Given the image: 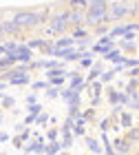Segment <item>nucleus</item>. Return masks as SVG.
<instances>
[{"instance_id":"f257e3e1","label":"nucleus","mask_w":139,"mask_h":155,"mask_svg":"<svg viewBox=\"0 0 139 155\" xmlns=\"http://www.w3.org/2000/svg\"><path fill=\"white\" fill-rule=\"evenodd\" d=\"M106 7L108 0H88L84 9V27H93L100 22H106Z\"/></svg>"},{"instance_id":"f03ea898","label":"nucleus","mask_w":139,"mask_h":155,"mask_svg":"<svg viewBox=\"0 0 139 155\" xmlns=\"http://www.w3.org/2000/svg\"><path fill=\"white\" fill-rule=\"evenodd\" d=\"M13 20L22 27L24 31H29V29H36V27L40 25H44L49 16H46V9H36V11H16L13 13Z\"/></svg>"},{"instance_id":"7ed1b4c3","label":"nucleus","mask_w":139,"mask_h":155,"mask_svg":"<svg viewBox=\"0 0 139 155\" xmlns=\"http://www.w3.org/2000/svg\"><path fill=\"white\" fill-rule=\"evenodd\" d=\"M128 18V5L126 0H108V7H106V22L113 25V22H119V20Z\"/></svg>"},{"instance_id":"20e7f679","label":"nucleus","mask_w":139,"mask_h":155,"mask_svg":"<svg viewBox=\"0 0 139 155\" xmlns=\"http://www.w3.org/2000/svg\"><path fill=\"white\" fill-rule=\"evenodd\" d=\"M66 11L68 9H64V11H55L51 18L46 20V27H49V31H51V36H62V33H68V22H66Z\"/></svg>"},{"instance_id":"39448f33","label":"nucleus","mask_w":139,"mask_h":155,"mask_svg":"<svg viewBox=\"0 0 139 155\" xmlns=\"http://www.w3.org/2000/svg\"><path fill=\"white\" fill-rule=\"evenodd\" d=\"M0 27H2V36H22V33H24V29L13 18L0 20Z\"/></svg>"},{"instance_id":"423d86ee","label":"nucleus","mask_w":139,"mask_h":155,"mask_svg":"<svg viewBox=\"0 0 139 155\" xmlns=\"http://www.w3.org/2000/svg\"><path fill=\"white\" fill-rule=\"evenodd\" d=\"M9 84H16V87H22V84H29L31 82V75L29 71H22V69H11L9 73Z\"/></svg>"},{"instance_id":"0eeeda50","label":"nucleus","mask_w":139,"mask_h":155,"mask_svg":"<svg viewBox=\"0 0 139 155\" xmlns=\"http://www.w3.org/2000/svg\"><path fill=\"white\" fill-rule=\"evenodd\" d=\"M66 22L68 27H84V9H68Z\"/></svg>"},{"instance_id":"6e6552de","label":"nucleus","mask_w":139,"mask_h":155,"mask_svg":"<svg viewBox=\"0 0 139 155\" xmlns=\"http://www.w3.org/2000/svg\"><path fill=\"white\" fill-rule=\"evenodd\" d=\"M102 60H106V62H113V64H122V60H124V51L119 47H110L106 53H104V58Z\"/></svg>"},{"instance_id":"1a4fd4ad","label":"nucleus","mask_w":139,"mask_h":155,"mask_svg":"<svg viewBox=\"0 0 139 155\" xmlns=\"http://www.w3.org/2000/svg\"><path fill=\"white\" fill-rule=\"evenodd\" d=\"M82 91H77V89H64V91H60V95H62V100H64L66 104H80V100H82Z\"/></svg>"},{"instance_id":"9d476101","label":"nucleus","mask_w":139,"mask_h":155,"mask_svg":"<svg viewBox=\"0 0 139 155\" xmlns=\"http://www.w3.org/2000/svg\"><path fill=\"white\" fill-rule=\"evenodd\" d=\"M66 78H68V89H77V91H82L86 87V80L82 78L77 71H71V73H66Z\"/></svg>"},{"instance_id":"9b49d317","label":"nucleus","mask_w":139,"mask_h":155,"mask_svg":"<svg viewBox=\"0 0 139 155\" xmlns=\"http://www.w3.org/2000/svg\"><path fill=\"white\" fill-rule=\"evenodd\" d=\"M44 144H46V140L38 135L33 142H29L27 146H22V149H24V153H44Z\"/></svg>"},{"instance_id":"f8f14e48","label":"nucleus","mask_w":139,"mask_h":155,"mask_svg":"<svg viewBox=\"0 0 139 155\" xmlns=\"http://www.w3.org/2000/svg\"><path fill=\"white\" fill-rule=\"evenodd\" d=\"M16 58H18V62H31L33 60V49H29L27 45H18Z\"/></svg>"},{"instance_id":"ddd939ff","label":"nucleus","mask_w":139,"mask_h":155,"mask_svg":"<svg viewBox=\"0 0 139 155\" xmlns=\"http://www.w3.org/2000/svg\"><path fill=\"white\" fill-rule=\"evenodd\" d=\"M18 64V58H16V53H11V51H5L2 55H0V69H11V67H16Z\"/></svg>"},{"instance_id":"4468645a","label":"nucleus","mask_w":139,"mask_h":155,"mask_svg":"<svg viewBox=\"0 0 139 155\" xmlns=\"http://www.w3.org/2000/svg\"><path fill=\"white\" fill-rule=\"evenodd\" d=\"M60 142H62V149H71L73 146V133H71V129L68 126H62L60 129Z\"/></svg>"},{"instance_id":"2eb2a0df","label":"nucleus","mask_w":139,"mask_h":155,"mask_svg":"<svg viewBox=\"0 0 139 155\" xmlns=\"http://www.w3.org/2000/svg\"><path fill=\"white\" fill-rule=\"evenodd\" d=\"M115 45L119 47L122 51H126V53H135V51H137V42H135V40H126V38H119V40L115 42Z\"/></svg>"},{"instance_id":"dca6fc26","label":"nucleus","mask_w":139,"mask_h":155,"mask_svg":"<svg viewBox=\"0 0 139 155\" xmlns=\"http://www.w3.org/2000/svg\"><path fill=\"white\" fill-rule=\"evenodd\" d=\"M88 69H91V71H88V75L84 78V80H86V82H91V80H95V78H100V73L104 71V64H102V60H97V62H93V64L88 67Z\"/></svg>"},{"instance_id":"f3484780","label":"nucleus","mask_w":139,"mask_h":155,"mask_svg":"<svg viewBox=\"0 0 139 155\" xmlns=\"http://www.w3.org/2000/svg\"><path fill=\"white\" fill-rule=\"evenodd\" d=\"M53 47H55V49H62V47H75V40H73V36H66V33H62V36H58V40H53Z\"/></svg>"},{"instance_id":"a211bd4d","label":"nucleus","mask_w":139,"mask_h":155,"mask_svg":"<svg viewBox=\"0 0 139 155\" xmlns=\"http://www.w3.org/2000/svg\"><path fill=\"white\" fill-rule=\"evenodd\" d=\"M62 151V142L60 140H49V142L44 144V153L46 155H58Z\"/></svg>"},{"instance_id":"6ab92c4d","label":"nucleus","mask_w":139,"mask_h":155,"mask_svg":"<svg viewBox=\"0 0 139 155\" xmlns=\"http://www.w3.org/2000/svg\"><path fill=\"white\" fill-rule=\"evenodd\" d=\"M86 84H88V91H91V97H93V95H102V93H104V84L97 80V78H95V80H91V82H86Z\"/></svg>"},{"instance_id":"aec40b11","label":"nucleus","mask_w":139,"mask_h":155,"mask_svg":"<svg viewBox=\"0 0 139 155\" xmlns=\"http://www.w3.org/2000/svg\"><path fill=\"white\" fill-rule=\"evenodd\" d=\"M113 149H115V153H130V142L126 137H124V140H115Z\"/></svg>"},{"instance_id":"412c9836","label":"nucleus","mask_w":139,"mask_h":155,"mask_svg":"<svg viewBox=\"0 0 139 155\" xmlns=\"http://www.w3.org/2000/svg\"><path fill=\"white\" fill-rule=\"evenodd\" d=\"M86 146H88V151H91V153H102L100 140H95V137H86Z\"/></svg>"},{"instance_id":"4be33fe9","label":"nucleus","mask_w":139,"mask_h":155,"mask_svg":"<svg viewBox=\"0 0 139 155\" xmlns=\"http://www.w3.org/2000/svg\"><path fill=\"white\" fill-rule=\"evenodd\" d=\"M108 31H110V25H108V22H100V25H95V27H93V33H95L97 38L104 36V33H108Z\"/></svg>"},{"instance_id":"5701e85b","label":"nucleus","mask_w":139,"mask_h":155,"mask_svg":"<svg viewBox=\"0 0 139 155\" xmlns=\"http://www.w3.org/2000/svg\"><path fill=\"white\" fill-rule=\"evenodd\" d=\"M110 36H113V38H122L124 36V33H126V25H113V27H110Z\"/></svg>"},{"instance_id":"b1692460","label":"nucleus","mask_w":139,"mask_h":155,"mask_svg":"<svg viewBox=\"0 0 139 155\" xmlns=\"http://www.w3.org/2000/svg\"><path fill=\"white\" fill-rule=\"evenodd\" d=\"M71 36H73V40H80V38H86L88 36V31L84 29V27H71Z\"/></svg>"},{"instance_id":"393cba45","label":"nucleus","mask_w":139,"mask_h":155,"mask_svg":"<svg viewBox=\"0 0 139 155\" xmlns=\"http://www.w3.org/2000/svg\"><path fill=\"white\" fill-rule=\"evenodd\" d=\"M62 64V62L60 60H40V69H44V71H46V69H55V67H60Z\"/></svg>"},{"instance_id":"a878e982","label":"nucleus","mask_w":139,"mask_h":155,"mask_svg":"<svg viewBox=\"0 0 139 155\" xmlns=\"http://www.w3.org/2000/svg\"><path fill=\"white\" fill-rule=\"evenodd\" d=\"M126 140L128 142H139V126H130L126 133Z\"/></svg>"},{"instance_id":"bb28decb","label":"nucleus","mask_w":139,"mask_h":155,"mask_svg":"<svg viewBox=\"0 0 139 155\" xmlns=\"http://www.w3.org/2000/svg\"><path fill=\"white\" fill-rule=\"evenodd\" d=\"M126 5H128V16L137 18V16H139V5H137V0H126Z\"/></svg>"},{"instance_id":"cd10ccee","label":"nucleus","mask_w":139,"mask_h":155,"mask_svg":"<svg viewBox=\"0 0 139 155\" xmlns=\"http://www.w3.org/2000/svg\"><path fill=\"white\" fill-rule=\"evenodd\" d=\"M49 120H51V117H49V113H44V111H40V113H38L36 117H33V124H38V126H44V124L49 122Z\"/></svg>"},{"instance_id":"c85d7f7f","label":"nucleus","mask_w":139,"mask_h":155,"mask_svg":"<svg viewBox=\"0 0 139 155\" xmlns=\"http://www.w3.org/2000/svg\"><path fill=\"white\" fill-rule=\"evenodd\" d=\"M86 2L88 0H66L68 9H86Z\"/></svg>"},{"instance_id":"c756f323","label":"nucleus","mask_w":139,"mask_h":155,"mask_svg":"<svg viewBox=\"0 0 139 155\" xmlns=\"http://www.w3.org/2000/svg\"><path fill=\"white\" fill-rule=\"evenodd\" d=\"M119 117H122V126H124V129L133 126V113H126V111H122V113H119Z\"/></svg>"},{"instance_id":"7c9ffc66","label":"nucleus","mask_w":139,"mask_h":155,"mask_svg":"<svg viewBox=\"0 0 139 155\" xmlns=\"http://www.w3.org/2000/svg\"><path fill=\"white\" fill-rule=\"evenodd\" d=\"M2 107H5V111H13V107H16V100H13L11 95H2Z\"/></svg>"},{"instance_id":"2f4dec72","label":"nucleus","mask_w":139,"mask_h":155,"mask_svg":"<svg viewBox=\"0 0 139 155\" xmlns=\"http://www.w3.org/2000/svg\"><path fill=\"white\" fill-rule=\"evenodd\" d=\"M113 78H115V73H113V69H108V71H102V73H100V78H97V80H100L102 84H108L110 80H113Z\"/></svg>"},{"instance_id":"473e14b6","label":"nucleus","mask_w":139,"mask_h":155,"mask_svg":"<svg viewBox=\"0 0 139 155\" xmlns=\"http://www.w3.org/2000/svg\"><path fill=\"white\" fill-rule=\"evenodd\" d=\"M122 67H124V69L139 67V58H124V60H122Z\"/></svg>"},{"instance_id":"72a5a7b5","label":"nucleus","mask_w":139,"mask_h":155,"mask_svg":"<svg viewBox=\"0 0 139 155\" xmlns=\"http://www.w3.org/2000/svg\"><path fill=\"white\" fill-rule=\"evenodd\" d=\"M58 95H60V87H53V84H49V87H46V97L55 100Z\"/></svg>"},{"instance_id":"f704fd0d","label":"nucleus","mask_w":139,"mask_h":155,"mask_svg":"<svg viewBox=\"0 0 139 155\" xmlns=\"http://www.w3.org/2000/svg\"><path fill=\"white\" fill-rule=\"evenodd\" d=\"M27 111H29V113L36 117L40 111H42V104H38V102H33V104H27Z\"/></svg>"},{"instance_id":"c9c22d12","label":"nucleus","mask_w":139,"mask_h":155,"mask_svg":"<svg viewBox=\"0 0 139 155\" xmlns=\"http://www.w3.org/2000/svg\"><path fill=\"white\" fill-rule=\"evenodd\" d=\"M71 133H73V137H82V135H86V129H84V126H77V124H75L73 122V126H71Z\"/></svg>"},{"instance_id":"e433bc0d","label":"nucleus","mask_w":139,"mask_h":155,"mask_svg":"<svg viewBox=\"0 0 139 155\" xmlns=\"http://www.w3.org/2000/svg\"><path fill=\"white\" fill-rule=\"evenodd\" d=\"M108 102H110V104H119V91L110 89V91H108Z\"/></svg>"},{"instance_id":"4c0bfd02","label":"nucleus","mask_w":139,"mask_h":155,"mask_svg":"<svg viewBox=\"0 0 139 155\" xmlns=\"http://www.w3.org/2000/svg\"><path fill=\"white\" fill-rule=\"evenodd\" d=\"M31 87H33V91H40V89H46L49 87V80H36V82H31Z\"/></svg>"},{"instance_id":"58836bf2","label":"nucleus","mask_w":139,"mask_h":155,"mask_svg":"<svg viewBox=\"0 0 139 155\" xmlns=\"http://www.w3.org/2000/svg\"><path fill=\"white\" fill-rule=\"evenodd\" d=\"M77 62H80V67H84V69H88V67L93 64V55H82V58H80Z\"/></svg>"},{"instance_id":"ea45409f","label":"nucleus","mask_w":139,"mask_h":155,"mask_svg":"<svg viewBox=\"0 0 139 155\" xmlns=\"http://www.w3.org/2000/svg\"><path fill=\"white\" fill-rule=\"evenodd\" d=\"M40 45H42V38H29L27 40V47L29 49H40Z\"/></svg>"},{"instance_id":"a19ab883","label":"nucleus","mask_w":139,"mask_h":155,"mask_svg":"<svg viewBox=\"0 0 139 155\" xmlns=\"http://www.w3.org/2000/svg\"><path fill=\"white\" fill-rule=\"evenodd\" d=\"M5 51L16 53V51H18V42H13V40H5Z\"/></svg>"},{"instance_id":"79ce46f5","label":"nucleus","mask_w":139,"mask_h":155,"mask_svg":"<svg viewBox=\"0 0 139 155\" xmlns=\"http://www.w3.org/2000/svg\"><path fill=\"white\" fill-rule=\"evenodd\" d=\"M82 113V111H80V104H68V115H71V117H77Z\"/></svg>"},{"instance_id":"37998d69","label":"nucleus","mask_w":139,"mask_h":155,"mask_svg":"<svg viewBox=\"0 0 139 155\" xmlns=\"http://www.w3.org/2000/svg\"><path fill=\"white\" fill-rule=\"evenodd\" d=\"M60 137V131L58 129H49L46 131V142H49V140H58Z\"/></svg>"},{"instance_id":"c03bdc74","label":"nucleus","mask_w":139,"mask_h":155,"mask_svg":"<svg viewBox=\"0 0 139 155\" xmlns=\"http://www.w3.org/2000/svg\"><path fill=\"white\" fill-rule=\"evenodd\" d=\"M128 100H130V95L126 93V91H119V104H122V107H126Z\"/></svg>"},{"instance_id":"a18cd8bd","label":"nucleus","mask_w":139,"mask_h":155,"mask_svg":"<svg viewBox=\"0 0 139 155\" xmlns=\"http://www.w3.org/2000/svg\"><path fill=\"white\" fill-rule=\"evenodd\" d=\"M126 31H135V33H139V20H135V22H128V25H126Z\"/></svg>"},{"instance_id":"49530a36","label":"nucleus","mask_w":139,"mask_h":155,"mask_svg":"<svg viewBox=\"0 0 139 155\" xmlns=\"http://www.w3.org/2000/svg\"><path fill=\"white\" fill-rule=\"evenodd\" d=\"M100 131H104V133H108V131H110V120H108V117H106V120H102Z\"/></svg>"},{"instance_id":"de8ad7c7","label":"nucleus","mask_w":139,"mask_h":155,"mask_svg":"<svg viewBox=\"0 0 139 155\" xmlns=\"http://www.w3.org/2000/svg\"><path fill=\"white\" fill-rule=\"evenodd\" d=\"M88 45H91V42H88V36H86V38H80V40H77V49H80V51H82V49H86Z\"/></svg>"},{"instance_id":"09e8293b","label":"nucleus","mask_w":139,"mask_h":155,"mask_svg":"<svg viewBox=\"0 0 139 155\" xmlns=\"http://www.w3.org/2000/svg\"><path fill=\"white\" fill-rule=\"evenodd\" d=\"M20 137H22V142H27V140L31 137V131L29 129H22V131H20Z\"/></svg>"},{"instance_id":"8fccbe9b","label":"nucleus","mask_w":139,"mask_h":155,"mask_svg":"<svg viewBox=\"0 0 139 155\" xmlns=\"http://www.w3.org/2000/svg\"><path fill=\"white\" fill-rule=\"evenodd\" d=\"M33 102H38V95L36 93H29V95H27V100H24V104H33Z\"/></svg>"},{"instance_id":"3c124183","label":"nucleus","mask_w":139,"mask_h":155,"mask_svg":"<svg viewBox=\"0 0 139 155\" xmlns=\"http://www.w3.org/2000/svg\"><path fill=\"white\" fill-rule=\"evenodd\" d=\"M128 75L130 78H139V67H130L128 69Z\"/></svg>"},{"instance_id":"603ef678","label":"nucleus","mask_w":139,"mask_h":155,"mask_svg":"<svg viewBox=\"0 0 139 155\" xmlns=\"http://www.w3.org/2000/svg\"><path fill=\"white\" fill-rule=\"evenodd\" d=\"M13 144H16V149H22V144H24V142H22V137L18 135V137H13Z\"/></svg>"},{"instance_id":"864d4df0","label":"nucleus","mask_w":139,"mask_h":155,"mask_svg":"<svg viewBox=\"0 0 139 155\" xmlns=\"http://www.w3.org/2000/svg\"><path fill=\"white\" fill-rule=\"evenodd\" d=\"M82 115L86 117V122H91V120H93V109H86V113H82Z\"/></svg>"},{"instance_id":"5fc2aeb1","label":"nucleus","mask_w":139,"mask_h":155,"mask_svg":"<svg viewBox=\"0 0 139 155\" xmlns=\"http://www.w3.org/2000/svg\"><path fill=\"white\" fill-rule=\"evenodd\" d=\"M24 124H33V115H31V113L24 117Z\"/></svg>"},{"instance_id":"6e6d98bb","label":"nucleus","mask_w":139,"mask_h":155,"mask_svg":"<svg viewBox=\"0 0 139 155\" xmlns=\"http://www.w3.org/2000/svg\"><path fill=\"white\" fill-rule=\"evenodd\" d=\"M7 140H9V135H7V133H2V131H0V142H7Z\"/></svg>"},{"instance_id":"4d7b16f0","label":"nucleus","mask_w":139,"mask_h":155,"mask_svg":"<svg viewBox=\"0 0 139 155\" xmlns=\"http://www.w3.org/2000/svg\"><path fill=\"white\" fill-rule=\"evenodd\" d=\"M5 89H7V84H5L2 80H0V91H5Z\"/></svg>"},{"instance_id":"13d9d810","label":"nucleus","mask_w":139,"mask_h":155,"mask_svg":"<svg viewBox=\"0 0 139 155\" xmlns=\"http://www.w3.org/2000/svg\"><path fill=\"white\" fill-rule=\"evenodd\" d=\"M5 53V45H0V55H2Z\"/></svg>"},{"instance_id":"bf43d9fd","label":"nucleus","mask_w":139,"mask_h":155,"mask_svg":"<svg viewBox=\"0 0 139 155\" xmlns=\"http://www.w3.org/2000/svg\"><path fill=\"white\" fill-rule=\"evenodd\" d=\"M2 120H5V117H2V113H0V124H2Z\"/></svg>"},{"instance_id":"052dcab7","label":"nucleus","mask_w":139,"mask_h":155,"mask_svg":"<svg viewBox=\"0 0 139 155\" xmlns=\"http://www.w3.org/2000/svg\"><path fill=\"white\" fill-rule=\"evenodd\" d=\"M2 95H5V93H2V91H0V100H2Z\"/></svg>"},{"instance_id":"680f3d73","label":"nucleus","mask_w":139,"mask_h":155,"mask_svg":"<svg viewBox=\"0 0 139 155\" xmlns=\"http://www.w3.org/2000/svg\"><path fill=\"white\" fill-rule=\"evenodd\" d=\"M0 36H2V27H0Z\"/></svg>"},{"instance_id":"e2e57ef3","label":"nucleus","mask_w":139,"mask_h":155,"mask_svg":"<svg viewBox=\"0 0 139 155\" xmlns=\"http://www.w3.org/2000/svg\"><path fill=\"white\" fill-rule=\"evenodd\" d=\"M137 5H139V0H137Z\"/></svg>"}]
</instances>
